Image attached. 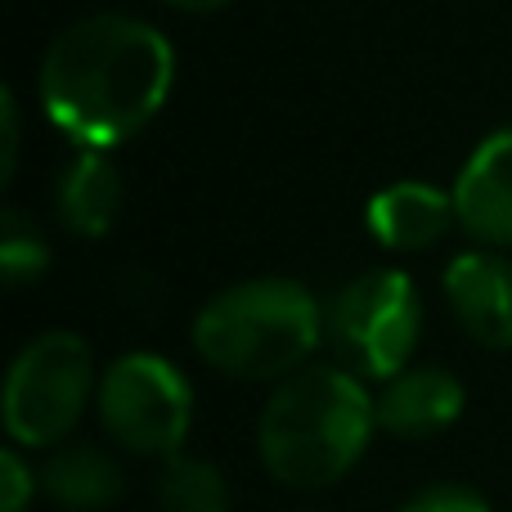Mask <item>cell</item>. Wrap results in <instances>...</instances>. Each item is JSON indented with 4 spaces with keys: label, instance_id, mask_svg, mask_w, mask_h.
I'll use <instances>...</instances> for the list:
<instances>
[{
    "label": "cell",
    "instance_id": "cell-16",
    "mask_svg": "<svg viewBox=\"0 0 512 512\" xmlns=\"http://www.w3.org/2000/svg\"><path fill=\"white\" fill-rule=\"evenodd\" d=\"M32 495H36V472L27 468L18 445H9L0 454V512H27Z\"/></svg>",
    "mask_w": 512,
    "mask_h": 512
},
{
    "label": "cell",
    "instance_id": "cell-2",
    "mask_svg": "<svg viewBox=\"0 0 512 512\" xmlns=\"http://www.w3.org/2000/svg\"><path fill=\"white\" fill-rule=\"evenodd\" d=\"M378 432L364 378L342 364H306L270 391L256 423V450L279 486L324 490L364 459Z\"/></svg>",
    "mask_w": 512,
    "mask_h": 512
},
{
    "label": "cell",
    "instance_id": "cell-14",
    "mask_svg": "<svg viewBox=\"0 0 512 512\" xmlns=\"http://www.w3.org/2000/svg\"><path fill=\"white\" fill-rule=\"evenodd\" d=\"M50 270V243L45 234L27 221L18 207H5V221H0V274H5L9 288H23L36 283Z\"/></svg>",
    "mask_w": 512,
    "mask_h": 512
},
{
    "label": "cell",
    "instance_id": "cell-9",
    "mask_svg": "<svg viewBox=\"0 0 512 512\" xmlns=\"http://www.w3.org/2000/svg\"><path fill=\"white\" fill-rule=\"evenodd\" d=\"M463 400H468L463 382L450 369L418 364V369H405L391 382H382V391L373 396L378 432L400 436V441H423V436H436L450 423H459Z\"/></svg>",
    "mask_w": 512,
    "mask_h": 512
},
{
    "label": "cell",
    "instance_id": "cell-18",
    "mask_svg": "<svg viewBox=\"0 0 512 512\" xmlns=\"http://www.w3.org/2000/svg\"><path fill=\"white\" fill-rule=\"evenodd\" d=\"M162 5L185 9V14H216V9H225L230 0H162Z\"/></svg>",
    "mask_w": 512,
    "mask_h": 512
},
{
    "label": "cell",
    "instance_id": "cell-10",
    "mask_svg": "<svg viewBox=\"0 0 512 512\" xmlns=\"http://www.w3.org/2000/svg\"><path fill=\"white\" fill-rule=\"evenodd\" d=\"M369 234L391 252H423L441 243L459 225L454 189H436L423 180H396L369 198Z\"/></svg>",
    "mask_w": 512,
    "mask_h": 512
},
{
    "label": "cell",
    "instance_id": "cell-4",
    "mask_svg": "<svg viewBox=\"0 0 512 512\" xmlns=\"http://www.w3.org/2000/svg\"><path fill=\"white\" fill-rule=\"evenodd\" d=\"M95 396H99V373L86 337L68 333V328L32 337L5 373L9 441L18 450L63 445Z\"/></svg>",
    "mask_w": 512,
    "mask_h": 512
},
{
    "label": "cell",
    "instance_id": "cell-3",
    "mask_svg": "<svg viewBox=\"0 0 512 512\" xmlns=\"http://www.w3.org/2000/svg\"><path fill=\"white\" fill-rule=\"evenodd\" d=\"M324 337V306L297 279H243L194 315V351L243 382H283L301 373Z\"/></svg>",
    "mask_w": 512,
    "mask_h": 512
},
{
    "label": "cell",
    "instance_id": "cell-6",
    "mask_svg": "<svg viewBox=\"0 0 512 512\" xmlns=\"http://www.w3.org/2000/svg\"><path fill=\"white\" fill-rule=\"evenodd\" d=\"M95 409L122 450L171 459L194 427V387L167 355L126 351L99 373Z\"/></svg>",
    "mask_w": 512,
    "mask_h": 512
},
{
    "label": "cell",
    "instance_id": "cell-12",
    "mask_svg": "<svg viewBox=\"0 0 512 512\" xmlns=\"http://www.w3.org/2000/svg\"><path fill=\"white\" fill-rule=\"evenodd\" d=\"M122 486H126L122 463L90 441L54 445V454L41 468V490L59 508H72V512H99V508L117 504Z\"/></svg>",
    "mask_w": 512,
    "mask_h": 512
},
{
    "label": "cell",
    "instance_id": "cell-17",
    "mask_svg": "<svg viewBox=\"0 0 512 512\" xmlns=\"http://www.w3.org/2000/svg\"><path fill=\"white\" fill-rule=\"evenodd\" d=\"M0 117H5V158H0V180H14V167H18V99H14V90H5V95H0Z\"/></svg>",
    "mask_w": 512,
    "mask_h": 512
},
{
    "label": "cell",
    "instance_id": "cell-5",
    "mask_svg": "<svg viewBox=\"0 0 512 512\" xmlns=\"http://www.w3.org/2000/svg\"><path fill=\"white\" fill-rule=\"evenodd\" d=\"M324 337L355 378L391 382L409 369L423 337V297L405 270H369L324 306Z\"/></svg>",
    "mask_w": 512,
    "mask_h": 512
},
{
    "label": "cell",
    "instance_id": "cell-1",
    "mask_svg": "<svg viewBox=\"0 0 512 512\" xmlns=\"http://www.w3.org/2000/svg\"><path fill=\"white\" fill-rule=\"evenodd\" d=\"M176 50L135 14H90L63 27L41 59V108L81 149H117L162 113Z\"/></svg>",
    "mask_w": 512,
    "mask_h": 512
},
{
    "label": "cell",
    "instance_id": "cell-15",
    "mask_svg": "<svg viewBox=\"0 0 512 512\" xmlns=\"http://www.w3.org/2000/svg\"><path fill=\"white\" fill-rule=\"evenodd\" d=\"M396 512H495L486 495L468 486H427L418 495H409Z\"/></svg>",
    "mask_w": 512,
    "mask_h": 512
},
{
    "label": "cell",
    "instance_id": "cell-7",
    "mask_svg": "<svg viewBox=\"0 0 512 512\" xmlns=\"http://www.w3.org/2000/svg\"><path fill=\"white\" fill-rule=\"evenodd\" d=\"M445 301L472 342L512 351V261L495 248L459 252L445 265Z\"/></svg>",
    "mask_w": 512,
    "mask_h": 512
},
{
    "label": "cell",
    "instance_id": "cell-8",
    "mask_svg": "<svg viewBox=\"0 0 512 512\" xmlns=\"http://www.w3.org/2000/svg\"><path fill=\"white\" fill-rule=\"evenodd\" d=\"M459 225L481 248H512V126H499L472 149L454 180Z\"/></svg>",
    "mask_w": 512,
    "mask_h": 512
},
{
    "label": "cell",
    "instance_id": "cell-11",
    "mask_svg": "<svg viewBox=\"0 0 512 512\" xmlns=\"http://www.w3.org/2000/svg\"><path fill=\"white\" fill-rule=\"evenodd\" d=\"M54 207H59V221L81 239H99L113 230L122 212V176L113 158L99 149H81L54 185Z\"/></svg>",
    "mask_w": 512,
    "mask_h": 512
},
{
    "label": "cell",
    "instance_id": "cell-13",
    "mask_svg": "<svg viewBox=\"0 0 512 512\" xmlns=\"http://www.w3.org/2000/svg\"><path fill=\"white\" fill-rule=\"evenodd\" d=\"M162 512H230V481L216 463L194 454H171L158 472Z\"/></svg>",
    "mask_w": 512,
    "mask_h": 512
}]
</instances>
